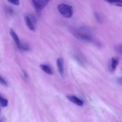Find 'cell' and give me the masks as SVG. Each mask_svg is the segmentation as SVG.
I'll return each instance as SVG.
<instances>
[{
  "label": "cell",
  "mask_w": 122,
  "mask_h": 122,
  "mask_svg": "<svg viewBox=\"0 0 122 122\" xmlns=\"http://www.w3.org/2000/svg\"><path fill=\"white\" fill-rule=\"evenodd\" d=\"M11 4L15 5H19L20 3L19 0H7Z\"/></svg>",
  "instance_id": "cell-16"
},
{
  "label": "cell",
  "mask_w": 122,
  "mask_h": 122,
  "mask_svg": "<svg viewBox=\"0 0 122 122\" xmlns=\"http://www.w3.org/2000/svg\"><path fill=\"white\" fill-rule=\"evenodd\" d=\"M10 35L14 40L18 47L20 50L22 44L21 43L18 36L12 28L10 29Z\"/></svg>",
  "instance_id": "cell-4"
},
{
  "label": "cell",
  "mask_w": 122,
  "mask_h": 122,
  "mask_svg": "<svg viewBox=\"0 0 122 122\" xmlns=\"http://www.w3.org/2000/svg\"><path fill=\"white\" fill-rule=\"evenodd\" d=\"M64 61L62 58H58L56 60V64L59 72L62 77L64 74Z\"/></svg>",
  "instance_id": "cell-5"
},
{
  "label": "cell",
  "mask_w": 122,
  "mask_h": 122,
  "mask_svg": "<svg viewBox=\"0 0 122 122\" xmlns=\"http://www.w3.org/2000/svg\"><path fill=\"white\" fill-rule=\"evenodd\" d=\"M0 83L3 86H7L8 84L6 82L2 77L0 76Z\"/></svg>",
  "instance_id": "cell-17"
},
{
  "label": "cell",
  "mask_w": 122,
  "mask_h": 122,
  "mask_svg": "<svg viewBox=\"0 0 122 122\" xmlns=\"http://www.w3.org/2000/svg\"><path fill=\"white\" fill-rule=\"evenodd\" d=\"M8 103V100L4 98L0 95V104L2 107H5L7 106Z\"/></svg>",
  "instance_id": "cell-11"
},
{
  "label": "cell",
  "mask_w": 122,
  "mask_h": 122,
  "mask_svg": "<svg viewBox=\"0 0 122 122\" xmlns=\"http://www.w3.org/2000/svg\"><path fill=\"white\" fill-rule=\"evenodd\" d=\"M40 67L41 70L47 74L52 75L53 72L51 68L48 65L42 64L40 65Z\"/></svg>",
  "instance_id": "cell-9"
},
{
  "label": "cell",
  "mask_w": 122,
  "mask_h": 122,
  "mask_svg": "<svg viewBox=\"0 0 122 122\" xmlns=\"http://www.w3.org/2000/svg\"><path fill=\"white\" fill-rule=\"evenodd\" d=\"M32 1L36 11H41L45 7L44 0H32Z\"/></svg>",
  "instance_id": "cell-3"
},
{
  "label": "cell",
  "mask_w": 122,
  "mask_h": 122,
  "mask_svg": "<svg viewBox=\"0 0 122 122\" xmlns=\"http://www.w3.org/2000/svg\"><path fill=\"white\" fill-rule=\"evenodd\" d=\"M5 10L6 14L8 15H11L13 13V9L10 7H6Z\"/></svg>",
  "instance_id": "cell-13"
},
{
  "label": "cell",
  "mask_w": 122,
  "mask_h": 122,
  "mask_svg": "<svg viewBox=\"0 0 122 122\" xmlns=\"http://www.w3.org/2000/svg\"><path fill=\"white\" fill-rule=\"evenodd\" d=\"M25 20L27 26L31 30L34 31L35 30L34 24L30 19L28 15H26L25 17Z\"/></svg>",
  "instance_id": "cell-8"
},
{
  "label": "cell",
  "mask_w": 122,
  "mask_h": 122,
  "mask_svg": "<svg viewBox=\"0 0 122 122\" xmlns=\"http://www.w3.org/2000/svg\"><path fill=\"white\" fill-rule=\"evenodd\" d=\"M28 15L34 24L37 23L38 21L37 19L34 15L32 13H30Z\"/></svg>",
  "instance_id": "cell-12"
},
{
  "label": "cell",
  "mask_w": 122,
  "mask_h": 122,
  "mask_svg": "<svg viewBox=\"0 0 122 122\" xmlns=\"http://www.w3.org/2000/svg\"><path fill=\"white\" fill-rule=\"evenodd\" d=\"M117 81L118 83L122 85V77L118 78L117 80Z\"/></svg>",
  "instance_id": "cell-18"
},
{
  "label": "cell",
  "mask_w": 122,
  "mask_h": 122,
  "mask_svg": "<svg viewBox=\"0 0 122 122\" xmlns=\"http://www.w3.org/2000/svg\"><path fill=\"white\" fill-rule=\"evenodd\" d=\"M115 48V50L118 53L122 55V44L116 45Z\"/></svg>",
  "instance_id": "cell-14"
},
{
  "label": "cell",
  "mask_w": 122,
  "mask_h": 122,
  "mask_svg": "<svg viewBox=\"0 0 122 122\" xmlns=\"http://www.w3.org/2000/svg\"><path fill=\"white\" fill-rule=\"evenodd\" d=\"M58 9L61 15L66 18H70L72 15L73 9L70 5L64 3L58 5Z\"/></svg>",
  "instance_id": "cell-2"
},
{
  "label": "cell",
  "mask_w": 122,
  "mask_h": 122,
  "mask_svg": "<svg viewBox=\"0 0 122 122\" xmlns=\"http://www.w3.org/2000/svg\"><path fill=\"white\" fill-rule=\"evenodd\" d=\"M76 36L80 39L83 41H93V37L91 30L88 27L83 26L79 28L76 32Z\"/></svg>",
  "instance_id": "cell-1"
},
{
  "label": "cell",
  "mask_w": 122,
  "mask_h": 122,
  "mask_svg": "<svg viewBox=\"0 0 122 122\" xmlns=\"http://www.w3.org/2000/svg\"><path fill=\"white\" fill-rule=\"evenodd\" d=\"M23 73L25 77L27 78V76L26 73L24 71H23Z\"/></svg>",
  "instance_id": "cell-19"
},
{
  "label": "cell",
  "mask_w": 122,
  "mask_h": 122,
  "mask_svg": "<svg viewBox=\"0 0 122 122\" xmlns=\"http://www.w3.org/2000/svg\"><path fill=\"white\" fill-rule=\"evenodd\" d=\"M67 97L70 101L77 105L81 106L83 105L82 101L75 96H69Z\"/></svg>",
  "instance_id": "cell-6"
},
{
  "label": "cell",
  "mask_w": 122,
  "mask_h": 122,
  "mask_svg": "<svg viewBox=\"0 0 122 122\" xmlns=\"http://www.w3.org/2000/svg\"><path fill=\"white\" fill-rule=\"evenodd\" d=\"M94 14L97 21L99 23H101V20L99 14L97 12H95L94 13Z\"/></svg>",
  "instance_id": "cell-15"
},
{
  "label": "cell",
  "mask_w": 122,
  "mask_h": 122,
  "mask_svg": "<svg viewBox=\"0 0 122 122\" xmlns=\"http://www.w3.org/2000/svg\"><path fill=\"white\" fill-rule=\"evenodd\" d=\"M111 5L122 7V0H104Z\"/></svg>",
  "instance_id": "cell-10"
},
{
  "label": "cell",
  "mask_w": 122,
  "mask_h": 122,
  "mask_svg": "<svg viewBox=\"0 0 122 122\" xmlns=\"http://www.w3.org/2000/svg\"><path fill=\"white\" fill-rule=\"evenodd\" d=\"M110 62L111 69L112 71H114L116 69L117 66L118 64V59L117 57H113L111 58Z\"/></svg>",
  "instance_id": "cell-7"
},
{
  "label": "cell",
  "mask_w": 122,
  "mask_h": 122,
  "mask_svg": "<svg viewBox=\"0 0 122 122\" xmlns=\"http://www.w3.org/2000/svg\"><path fill=\"white\" fill-rule=\"evenodd\" d=\"M48 0L49 1H50V0Z\"/></svg>",
  "instance_id": "cell-20"
}]
</instances>
